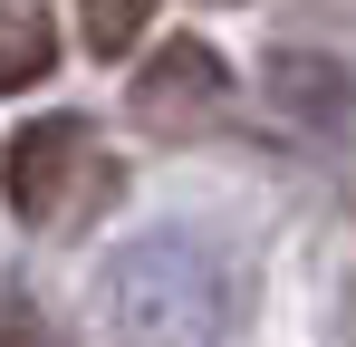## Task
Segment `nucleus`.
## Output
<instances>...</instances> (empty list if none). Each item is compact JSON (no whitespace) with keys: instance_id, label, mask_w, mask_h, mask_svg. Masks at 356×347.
I'll list each match as a JSON object with an SVG mask.
<instances>
[{"instance_id":"7","label":"nucleus","mask_w":356,"mask_h":347,"mask_svg":"<svg viewBox=\"0 0 356 347\" xmlns=\"http://www.w3.org/2000/svg\"><path fill=\"white\" fill-rule=\"evenodd\" d=\"M212 10H232V0H212Z\"/></svg>"},{"instance_id":"1","label":"nucleus","mask_w":356,"mask_h":347,"mask_svg":"<svg viewBox=\"0 0 356 347\" xmlns=\"http://www.w3.org/2000/svg\"><path fill=\"white\" fill-rule=\"evenodd\" d=\"M0 193H10L19 222H39V231H87L125 193V164L97 145L87 116H29L0 145Z\"/></svg>"},{"instance_id":"2","label":"nucleus","mask_w":356,"mask_h":347,"mask_svg":"<svg viewBox=\"0 0 356 347\" xmlns=\"http://www.w3.org/2000/svg\"><path fill=\"white\" fill-rule=\"evenodd\" d=\"M125 107L145 135H193V125H212V116L232 107V68L222 49H202V39H164V49L145 58V77L125 87Z\"/></svg>"},{"instance_id":"6","label":"nucleus","mask_w":356,"mask_h":347,"mask_svg":"<svg viewBox=\"0 0 356 347\" xmlns=\"http://www.w3.org/2000/svg\"><path fill=\"white\" fill-rule=\"evenodd\" d=\"M0 347H39V338H29V328H0Z\"/></svg>"},{"instance_id":"4","label":"nucleus","mask_w":356,"mask_h":347,"mask_svg":"<svg viewBox=\"0 0 356 347\" xmlns=\"http://www.w3.org/2000/svg\"><path fill=\"white\" fill-rule=\"evenodd\" d=\"M270 77H280V107H289V116H347V68H337V58L289 49Z\"/></svg>"},{"instance_id":"3","label":"nucleus","mask_w":356,"mask_h":347,"mask_svg":"<svg viewBox=\"0 0 356 347\" xmlns=\"http://www.w3.org/2000/svg\"><path fill=\"white\" fill-rule=\"evenodd\" d=\"M58 68V20L49 0H0V97H29Z\"/></svg>"},{"instance_id":"5","label":"nucleus","mask_w":356,"mask_h":347,"mask_svg":"<svg viewBox=\"0 0 356 347\" xmlns=\"http://www.w3.org/2000/svg\"><path fill=\"white\" fill-rule=\"evenodd\" d=\"M145 29H154V0H77V39L97 58H125Z\"/></svg>"}]
</instances>
